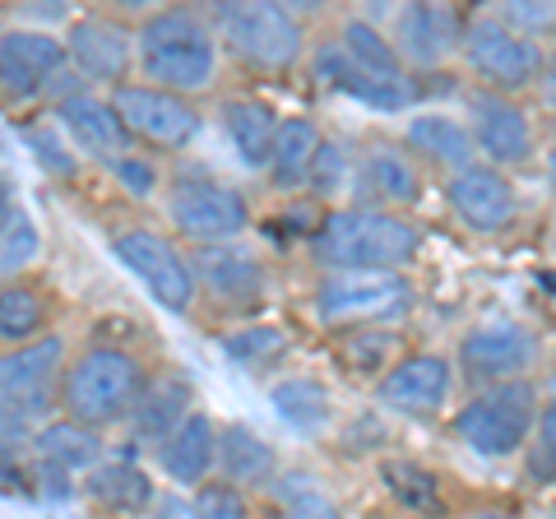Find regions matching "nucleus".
I'll list each match as a JSON object with an SVG mask.
<instances>
[{
  "instance_id": "1",
  "label": "nucleus",
  "mask_w": 556,
  "mask_h": 519,
  "mask_svg": "<svg viewBox=\"0 0 556 519\" xmlns=\"http://www.w3.org/2000/svg\"><path fill=\"white\" fill-rule=\"evenodd\" d=\"M139 71L177 93H200L218 75L214 33L195 10H159L139 28Z\"/></svg>"
},
{
  "instance_id": "2",
  "label": "nucleus",
  "mask_w": 556,
  "mask_h": 519,
  "mask_svg": "<svg viewBox=\"0 0 556 519\" xmlns=\"http://www.w3.org/2000/svg\"><path fill=\"white\" fill-rule=\"evenodd\" d=\"M311 255L329 269H404L417 255V228L390 210H339L311 237Z\"/></svg>"
},
{
  "instance_id": "3",
  "label": "nucleus",
  "mask_w": 556,
  "mask_h": 519,
  "mask_svg": "<svg viewBox=\"0 0 556 519\" xmlns=\"http://www.w3.org/2000/svg\"><path fill=\"white\" fill-rule=\"evenodd\" d=\"M149 390L144 367L121 353V349H89L61 380V404L70 418L89 422V427H108L130 418V408L139 404V394Z\"/></svg>"
},
{
  "instance_id": "4",
  "label": "nucleus",
  "mask_w": 556,
  "mask_h": 519,
  "mask_svg": "<svg viewBox=\"0 0 556 519\" xmlns=\"http://www.w3.org/2000/svg\"><path fill=\"white\" fill-rule=\"evenodd\" d=\"M223 38L247 65L269 75H283L302 61V24L283 0H228Z\"/></svg>"
},
{
  "instance_id": "5",
  "label": "nucleus",
  "mask_w": 556,
  "mask_h": 519,
  "mask_svg": "<svg viewBox=\"0 0 556 519\" xmlns=\"http://www.w3.org/2000/svg\"><path fill=\"white\" fill-rule=\"evenodd\" d=\"M533 418H538V394L529 380L515 376V380H496L492 390L468 400L455 413V431L468 450H478L486 459H501V455H515L529 441Z\"/></svg>"
},
{
  "instance_id": "6",
  "label": "nucleus",
  "mask_w": 556,
  "mask_h": 519,
  "mask_svg": "<svg viewBox=\"0 0 556 519\" xmlns=\"http://www.w3.org/2000/svg\"><path fill=\"white\" fill-rule=\"evenodd\" d=\"M413 288L394 269H334L316 288V311L329 325H367L404 316Z\"/></svg>"
},
{
  "instance_id": "7",
  "label": "nucleus",
  "mask_w": 556,
  "mask_h": 519,
  "mask_svg": "<svg viewBox=\"0 0 556 519\" xmlns=\"http://www.w3.org/2000/svg\"><path fill=\"white\" fill-rule=\"evenodd\" d=\"M112 102L139 144L172 153V149L195 144V135H200V112L190 107L177 89H163V84H126L121 79L112 89Z\"/></svg>"
},
{
  "instance_id": "8",
  "label": "nucleus",
  "mask_w": 556,
  "mask_h": 519,
  "mask_svg": "<svg viewBox=\"0 0 556 519\" xmlns=\"http://www.w3.org/2000/svg\"><path fill=\"white\" fill-rule=\"evenodd\" d=\"M464 61H468V71L496 93L529 89L533 75L543 71V51L519 28L496 24V20H482L464 33Z\"/></svg>"
},
{
  "instance_id": "9",
  "label": "nucleus",
  "mask_w": 556,
  "mask_h": 519,
  "mask_svg": "<svg viewBox=\"0 0 556 519\" xmlns=\"http://www.w3.org/2000/svg\"><path fill=\"white\" fill-rule=\"evenodd\" d=\"M167 214L177 232L190 241H232L247 232V200L232 186H218L208 177H177L167 190Z\"/></svg>"
},
{
  "instance_id": "10",
  "label": "nucleus",
  "mask_w": 556,
  "mask_h": 519,
  "mask_svg": "<svg viewBox=\"0 0 556 519\" xmlns=\"http://www.w3.org/2000/svg\"><path fill=\"white\" fill-rule=\"evenodd\" d=\"M116 255L139 283L153 292V302H163L167 311H186L190 298H195V269L186 265V255L172 246L159 232H121L116 237Z\"/></svg>"
},
{
  "instance_id": "11",
  "label": "nucleus",
  "mask_w": 556,
  "mask_h": 519,
  "mask_svg": "<svg viewBox=\"0 0 556 519\" xmlns=\"http://www.w3.org/2000/svg\"><path fill=\"white\" fill-rule=\"evenodd\" d=\"M445 195H450V210H455V218L464 228L486 232V237L506 232L515 223V210H519V195L506 181L501 163H468L459 172H450Z\"/></svg>"
},
{
  "instance_id": "12",
  "label": "nucleus",
  "mask_w": 556,
  "mask_h": 519,
  "mask_svg": "<svg viewBox=\"0 0 556 519\" xmlns=\"http://www.w3.org/2000/svg\"><path fill=\"white\" fill-rule=\"evenodd\" d=\"M65 357V343L61 339H33V343H20L5 362H0V390H5V413L14 418H33L51 404L56 394V367Z\"/></svg>"
},
{
  "instance_id": "13",
  "label": "nucleus",
  "mask_w": 556,
  "mask_h": 519,
  "mask_svg": "<svg viewBox=\"0 0 556 519\" xmlns=\"http://www.w3.org/2000/svg\"><path fill=\"white\" fill-rule=\"evenodd\" d=\"M65 61H70V42H56L47 33L10 28L0 38V84H5V98L10 102L38 98L65 71Z\"/></svg>"
},
{
  "instance_id": "14",
  "label": "nucleus",
  "mask_w": 556,
  "mask_h": 519,
  "mask_svg": "<svg viewBox=\"0 0 556 519\" xmlns=\"http://www.w3.org/2000/svg\"><path fill=\"white\" fill-rule=\"evenodd\" d=\"M316 79L329 84V89L343 93V98L367 102V107H376V112H399L417 98L408 75H376L362 61H353V51H348L343 42L316 51Z\"/></svg>"
},
{
  "instance_id": "15",
  "label": "nucleus",
  "mask_w": 556,
  "mask_h": 519,
  "mask_svg": "<svg viewBox=\"0 0 556 519\" xmlns=\"http://www.w3.org/2000/svg\"><path fill=\"white\" fill-rule=\"evenodd\" d=\"M459 362L468 376L515 380L538 362V339L515 320H492V325H478V330L459 343Z\"/></svg>"
},
{
  "instance_id": "16",
  "label": "nucleus",
  "mask_w": 556,
  "mask_h": 519,
  "mask_svg": "<svg viewBox=\"0 0 556 519\" xmlns=\"http://www.w3.org/2000/svg\"><path fill=\"white\" fill-rule=\"evenodd\" d=\"M394 33H399V51L413 65H441L464 47L468 28L445 0H408L394 20Z\"/></svg>"
},
{
  "instance_id": "17",
  "label": "nucleus",
  "mask_w": 556,
  "mask_h": 519,
  "mask_svg": "<svg viewBox=\"0 0 556 519\" xmlns=\"http://www.w3.org/2000/svg\"><path fill=\"white\" fill-rule=\"evenodd\" d=\"M380 404L390 413H408V418H427L437 413L450 394V362L437 353H422V357H404L399 367L386 371V380L376 385Z\"/></svg>"
},
{
  "instance_id": "18",
  "label": "nucleus",
  "mask_w": 556,
  "mask_h": 519,
  "mask_svg": "<svg viewBox=\"0 0 556 519\" xmlns=\"http://www.w3.org/2000/svg\"><path fill=\"white\" fill-rule=\"evenodd\" d=\"M56 116H61V126L75 135V144H84L89 153H98V159H108V163L116 159V153H126L130 140H135L112 98L102 102L93 93H65L56 102Z\"/></svg>"
},
{
  "instance_id": "19",
  "label": "nucleus",
  "mask_w": 556,
  "mask_h": 519,
  "mask_svg": "<svg viewBox=\"0 0 556 519\" xmlns=\"http://www.w3.org/2000/svg\"><path fill=\"white\" fill-rule=\"evenodd\" d=\"M195 279L228 306H251L265 292V269L247 251H232L228 241H200Z\"/></svg>"
},
{
  "instance_id": "20",
  "label": "nucleus",
  "mask_w": 556,
  "mask_h": 519,
  "mask_svg": "<svg viewBox=\"0 0 556 519\" xmlns=\"http://www.w3.org/2000/svg\"><path fill=\"white\" fill-rule=\"evenodd\" d=\"M70 61L79 65L84 79L93 84H121L130 71V38L112 20H79L70 28Z\"/></svg>"
},
{
  "instance_id": "21",
  "label": "nucleus",
  "mask_w": 556,
  "mask_h": 519,
  "mask_svg": "<svg viewBox=\"0 0 556 519\" xmlns=\"http://www.w3.org/2000/svg\"><path fill=\"white\" fill-rule=\"evenodd\" d=\"M473 140L492 163L510 167V163H525L533 153V135H529V121L525 112L506 98H478L473 102Z\"/></svg>"
},
{
  "instance_id": "22",
  "label": "nucleus",
  "mask_w": 556,
  "mask_h": 519,
  "mask_svg": "<svg viewBox=\"0 0 556 519\" xmlns=\"http://www.w3.org/2000/svg\"><path fill=\"white\" fill-rule=\"evenodd\" d=\"M214 459H218V431L204 413H186L177 422V431L159 445V464L167 469L172 482H181V488H195V482L214 469Z\"/></svg>"
},
{
  "instance_id": "23",
  "label": "nucleus",
  "mask_w": 556,
  "mask_h": 519,
  "mask_svg": "<svg viewBox=\"0 0 556 519\" xmlns=\"http://www.w3.org/2000/svg\"><path fill=\"white\" fill-rule=\"evenodd\" d=\"M320 130L311 126L302 116H288L278 121V140H274V153H269V177L274 186L283 190H298L311 181V172H316V159H320Z\"/></svg>"
},
{
  "instance_id": "24",
  "label": "nucleus",
  "mask_w": 556,
  "mask_h": 519,
  "mask_svg": "<svg viewBox=\"0 0 556 519\" xmlns=\"http://www.w3.org/2000/svg\"><path fill=\"white\" fill-rule=\"evenodd\" d=\"M223 126H228V140L237 149V159L247 167H269V153L278 140V116L255 98H232L223 107Z\"/></svg>"
},
{
  "instance_id": "25",
  "label": "nucleus",
  "mask_w": 556,
  "mask_h": 519,
  "mask_svg": "<svg viewBox=\"0 0 556 519\" xmlns=\"http://www.w3.org/2000/svg\"><path fill=\"white\" fill-rule=\"evenodd\" d=\"M408 149L422 153L427 163L459 172V167L473 163L478 140H473V130L459 126V121H450L441 112H427V116H417L413 126H408Z\"/></svg>"
},
{
  "instance_id": "26",
  "label": "nucleus",
  "mask_w": 556,
  "mask_h": 519,
  "mask_svg": "<svg viewBox=\"0 0 556 519\" xmlns=\"http://www.w3.org/2000/svg\"><path fill=\"white\" fill-rule=\"evenodd\" d=\"M357 181H362V190H367L371 200L390 204V210L394 204H413L417 190H422L417 167L408 163L404 149H371L367 159H362V167H357Z\"/></svg>"
},
{
  "instance_id": "27",
  "label": "nucleus",
  "mask_w": 556,
  "mask_h": 519,
  "mask_svg": "<svg viewBox=\"0 0 556 519\" xmlns=\"http://www.w3.org/2000/svg\"><path fill=\"white\" fill-rule=\"evenodd\" d=\"M186 404H190V390L186 380H159V385H149L139 394V404L130 408V427L139 441H167L177 422L186 418Z\"/></svg>"
},
{
  "instance_id": "28",
  "label": "nucleus",
  "mask_w": 556,
  "mask_h": 519,
  "mask_svg": "<svg viewBox=\"0 0 556 519\" xmlns=\"http://www.w3.org/2000/svg\"><path fill=\"white\" fill-rule=\"evenodd\" d=\"M89 496L108 510H144L153 501V482L130 459H112V464H93Z\"/></svg>"
},
{
  "instance_id": "29",
  "label": "nucleus",
  "mask_w": 556,
  "mask_h": 519,
  "mask_svg": "<svg viewBox=\"0 0 556 519\" xmlns=\"http://www.w3.org/2000/svg\"><path fill=\"white\" fill-rule=\"evenodd\" d=\"M38 455L65 464V469H93L98 455H102V441L89 422H79L65 413V422H51L38 431Z\"/></svg>"
},
{
  "instance_id": "30",
  "label": "nucleus",
  "mask_w": 556,
  "mask_h": 519,
  "mask_svg": "<svg viewBox=\"0 0 556 519\" xmlns=\"http://www.w3.org/2000/svg\"><path fill=\"white\" fill-rule=\"evenodd\" d=\"M218 464L232 482H265L274 473V450L251 427H228L218 436Z\"/></svg>"
},
{
  "instance_id": "31",
  "label": "nucleus",
  "mask_w": 556,
  "mask_h": 519,
  "mask_svg": "<svg viewBox=\"0 0 556 519\" xmlns=\"http://www.w3.org/2000/svg\"><path fill=\"white\" fill-rule=\"evenodd\" d=\"M380 482L390 488V496L408 510H441V496H437V478H431L422 464H408V459H386L380 464Z\"/></svg>"
},
{
  "instance_id": "32",
  "label": "nucleus",
  "mask_w": 556,
  "mask_h": 519,
  "mask_svg": "<svg viewBox=\"0 0 556 519\" xmlns=\"http://www.w3.org/2000/svg\"><path fill=\"white\" fill-rule=\"evenodd\" d=\"M38 228H33V218L5 195V218H0V269L5 274H20L28 269L33 260H38Z\"/></svg>"
},
{
  "instance_id": "33",
  "label": "nucleus",
  "mask_w": 556,
  "mask_h": 519,
  "mask_svg": "<svg viewBox=\"0 0 556 519\" xmlns=\"http://www.w3.org/2000/svg\"><path fill=\"white\" fill-rule=\"evenodd\" d=\"M274 408H278V418L311 431L329 418V394H325V385H316V380H283V385L274 390Z\"/></svg>"
},
{
  "instance_id": "34",
  "label": "nucleus",
  "mask_w": 556,
  "mask_h": 519,
  "mask_svg": "<svg viewBox=\"0 0 556 519\" xmlns=\"http://www.w3.org/2000/svg\"><path fill=\"white\" fill-rule=\"evenodd\" d=\"M223 353H228L232 362H241L247 371H265L274 357L288 353V334L274 330V325H251V330L223 339Z\"/></svg>"
},
{
  "instance_id": "35",
  "label": "nucleus",
  "mask_w": 556,
  "mask_h": 519,
  "mask_svg": "<svg viewBox=\"0 0 556 519\" xmlns=\"http://www.w3.org/2000/svg\"><path fill=\"white\" fill-rule=\"evenodd\" d=\"M343 47L353 51V61H362L367 71H376V75H408L404 71V61H399V51L380 38V33L371 28V24H362V20H353L343 28Z\"/></svg>"
},
{
  "instance_id": "36",
  "label": "nucleus",
  "mask_w": 556,
  "mask_h": 519,
  "mask_svg": "<svg viewBox=\"0 0 556 519\" xmlns=\"http://www.w3.org/2000/svg\"><path fill=\"white\" fill-rule=\"evenodd\" d=\"M42 330V302L24 288H5L0 292V339L5 343H28Z\"/></svg>"
},
{
  "instance_id": "37",
  "label": "nucleus",
  "mask_w": 556,
  "mask_h": 519,
  "mask_svg": "<svg viewBox=\"0 0 556 519\" xmlns=\"http://www.w3.org/2000/svg\"><path fill=\"white\" fill-rule=\"evenodd\" d=\"M501 20L519 33L556 28V0H501Z\"/></svg>"
},
{
  "instance_id": "38",
  "label": "nucleus",
  "mask_w": 556,
  "mask_h": 519,
  "mask_svg": "<svg viewBox=\"0 0 556 519\" xmlns=\"http://www.w3.org/2000/svg\"><path fill=\"white\" fill-rule=\"evenodd\" d=\"M195 510L218 515V519H241L247 515V501H241L237 488H204V492H195Z\"/></svg>"
},
{
  "instance_id": "39",
  "label": "nucleus",
  "mask_w": 556,
  "mask_h": 519,
  "mask_svg": "<svg viewBox=\"0 0 556 519\" xmlns=\"http://www.w3.org/2000/svg\"><path fill=\"white\" fill-rule=\"evenodd\" d=\"M112 172L121 177V186H126L130 195H149L153 181H159V177H153V167H149L144 159H135L130 149H126V153H116V159H112Z\"/></svg>"
},
{
  "instance_id": "40",
  "label": "nucleus",
  "mask_w": 556,
  "mask_h": 519,
  "mask_svg": "<svg viewBox=\"0 0 556 519\" xmlns=\"http://www.w3.org/2000/svg\"><path fill=\"white\" fill-rule=\"evenodd\" d=\"M28 144H33V153L42 159V167L47 172H61V177H75V159L51 140V135H42V130H28Z\"/></svg>"
},
{
  "instance_id": "41",
  "label": "nucleus",
  "mask_w": 556,
  "mask_h": 519,
  "mask_svg": "<svg viewBox=\"0 0 556 519\" xmlns=\"http://www.w3.org/2000/svg\"><path fill=\"white\" fill-rule=\"evenodd\" d=\"M70 473L75 469H65V464H56V459H47V455H38V478H42V496L47 501H70Z\"/></svg>"
},
{
  "instance_id": "42",
  "label": "nucleus",
  "mask_w": 556,
  "mask_h": 519,
  "mask_svg": "<svg viewBox=\"0 0 556 519\" xmlns=\"http://www.w3.org/2000/svg\"><path fill=\"white\" fill-rule=\"evenodd\" d=\"M311 186L320 190V195H329V190H339L343 186V159H339V149H320V159H316V172H311Z\"/></svg>"
},
{
  "instance_id": "43",
  "label": "nucleus",
  "mask_w": 556,
  "mask_h": 519,
  "mask_svg": "<svg viewBox=\"0 0 556 519\" xmlns=\"http://www.w3.org/2000/svg\"><path fill=\"white\" fill-rule=\"evenodd\" d=\"M538 441H543V455L556 464V400L538 413Z\"/></svg>"
},
{
  "instance_id": "44",
  "label": "nucleus",
  "mask_w": 556,
  "mask_h": 519,
  "mask_svg": "<svg viewBox=\"0 0 556 519\" xmlns=\"http://www.w3.org/2000/svg\"><path fill=\"white\" fill-rule=\"evenodd\" d=\"M283 5L292 14H316V10H325V0H283Z\"/></svg>"
},
{
  "instance_id": "45",
  "label": "nucleus",
  "mask_w": 556,
  "mask_h": 519,
  "mask_svg": "<svg viewBox=\"0 0 556 519\" xmlns=\"http://www.w3.org/2000/svg\"><path fill=\"white\" fill-rule=\"evenodd\" d=\"M112 5H121V10H144V5H159V0H112Z\"/></svg>"
},
{
  "instance_id": "46",
  "label": "nucleus",
  "mask_w": 556,
  "mask_h": 519,
  "mask_svg": "<svg viewBox=\"0 0 556 519\" xmlns=\"http://www.w3.org/2000/svg\"><path fill=\"white\" fill-rule=\"evenodd\" d=\"M547 172H552V186H556V149H552V163H547Z\"/></svg>"
}]
</instances>
